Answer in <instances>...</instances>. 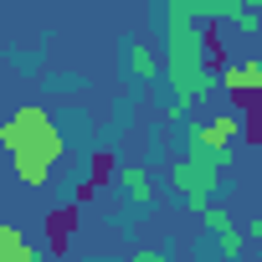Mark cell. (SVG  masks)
<instances>
[{"label":"cell","instance_id":"1","mask_svg":"<svg viewBox=\"0 0 262 262\" xmlns=\"http://www.w3.org/2000/svg\"><path fill=\"white\" fill-rule=\"evenodd\" d=\"M165 77L175 88V108L165 118H180L195 98H211V88H221V72H211L206 31L195 21H170L165 26Z\"/></svg>","mask_w":262,"mask_h":262},{"label":"cell","instance_id":"2","mask_svg":"<svg viewBox=\"0 0 262 262\" xmlns=\"http://www.w3.org/2000/svg\"><path fill=\"white\" fill-rule=\"evenodd\" d=\"M236 149H216V144H185V155L170 165V185L185 195L190 216H206L211 190H221V175L231 170Z\"/></svg>","mask_w":262,"mask_h":262},{"label":"cell","instance_id":"3","mask_svg":"<svg viewBox=\"0 0 262 262\" xmlns=\"http://www.w3.org/2000/svg\"><path fill=\"white\" fill-rule=\"evenodd\" d=\"M11 139H26V144H31V149H41L52 165L67 155L62 128H57V118H52L41 103H26V108H16L6 123H0V144H11Z\"/></svg>","mask_w":262,"mask_h":262},{"label":"cell","instance_id":"4","mask_svg":"<svg viewBox=\"0 0 262 262\" xmlns=\"http://www.w3.org/2000/svg\"><path fill=\"white\" fill-rule=\"evenodd\" d=\"M170 21H226L236 31H257V16L242 6V0H165Z\"/></svg>","mask_w":262,"mask_h":262},{"label":"cell","instance_id":"5","mask_svg":"<svg viewBox=\"0 0 262 262\" xmlns=\"http://www.w3.org/2000/svg\"><path fill=\"white\" fill-rule=\"evenodd\" d=\"M6 149H11V170H16V180H21V185H31V190H47V180H52V170H57V165H52L41 149H31L26 139H11Z\"/></svg>","mask_w":262,"mask_h":262},{"label":"cell","instance_id":"6","mask_svg":"<svg viewBox=\"0 0 262 262\" xmlns=\"http://www.w3.org/2000/svg\"><path fill=\"white\" fill-rule=\"evenodd\" d=\"M242 134V118L236 113H216V118H201L185 128V144H216V149H231V139Z\"/></svg>","mask_w":262,"mask_h":262},{"label":"cell","instance_id":"7","mask_svg":"<svg viewBox=\"0 0 262 262\" xmlns=\"http://www.w3.org/2000/svg\"><path fill=\"white\" fill-rule=\"evenodd\" d=\"M257 82H262V57H247V62H226V67H221V88H226L231 98L257 93Z\"/></svg>","mask_w":262,"mask_h":262},{"label":"cell","instance_id":"8","mask_svg":"<svg viewBox=\"0 0 262 262\" xmlns=\"http://www.w3.org/2000/svg\"><path fill=\"white\" fill-rule=\"evenodd\" d=\"M0 262H41L36 257V247L21 236V226H11V221H0Z\"/></svg>","mask_w":262,"mask_h":262},{"label":"cell","instance_id":"9","mask_svg":"<svg viewBox=\"0 0 262 262\" xmlns=\"http://www.w3.org/2000/svg\"><path fill=\"white\" fill-rule=\"evenodd\" d=\"M118 185L128 190L134 206H149V201H155V175H149L144 165H123V170H118Z\"/></svg>","mask_w":262,"mask_h":262},{"label":"cell","instance_id":"10","mask_svg":"<svg viewBox=\"0 0 262 262\" xmlns=\"http://www.w3.org/2000/svg\"><path fill=\"white\" fill-rule=\"evenodd\" d=\"M128 72H134L139 82H149V77L160 72V52H155L149 41H128Z\"/></svg>","mask_w":262,"mask_h":262},{"label":"cell","instance_id":"11","mask_svg":"<svg viewBox=\"0 0 262 262\" xmlns=\"http://www.w3.org/2000/svg\"><path fill=\"white\" fill-rule=\"evenodd\" d=\"M201 221H206V226H211L216 236H226V231H236V221H231V211H226V206H206V216H201Z\"/></svg>","mask_w":262,"mask_h":262},{"label":"cell","instance_id":"12","mask_svg":"<svg viewBox=\"0 0 262 262\" xmlns=\"http://www.w3.org/2000/svg\"><path fill=\"white\" fill-rule=\"evenodd\" d=\"M216 247H221V257H226V262H242L247 236H242V231H226V236H216Z\"/></svg>","mask_w":262,"mask_h":262},{"label":"cell","instance_id":"13","mask_svg":"<svg viewBox=\"0 0 262 262\" xmlns=\"http://www.w3.org/2000/svg\"><path fill=\"white\" fill-rule=\"evenodd\" d=\"M128 262H170V257H165V252H155V247H139V252L128 257Z\"/></svg>","mask_w":262,"mask_h":262},{"label":"cell","instance_id":"14","mask_svg":"<svg viewBox=\"0 0 262 262\" xmlns=\"http://www.w3.org/2000/svg\"><path fill=\"white\" fill-rule=\"evenodd\" d=\"M247 242H262V211H252V221H247Z\"/></svg>","mask_w":262,"mask_h":262},{"label":"cell","instance_id":"15","mask_svg":"<svg viewBox=\"0 0 262 262\" xmlns=\"http://www.w3.org/2000/svg\"><path fill=\"white\" fill-rule=\"evenodd\" d=\"M242 6H247V11H252V16H262V0H242Z\"/></svg>","mask_w":262,"mask_h":262},{"label":"cell","instance_id":"16","mask_svg":"<svg viewBox=\"0 0 262 262\" xmlns=\"http://www.w3.org/2000/svg\"><path fill=\"white\" fill-rule=\"evenodd\" d=\"M257 31H262V16H257Z\"/></svg>","mask_w":262,"mask_h":262},{"label":"cell","instance_id":"17","mask_svg":"<svg viewBox=\"0 0 262 262\" xmlns=\"http://www.w3.org/2000/svg\"><path fill=\"white\" fill-rule=\"evenodd\" d=\"M257 98H262V82H257Z\"/></svg>","mask_w":262,"mask_h":262}]
</instances>
